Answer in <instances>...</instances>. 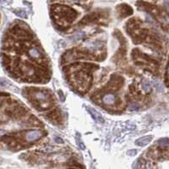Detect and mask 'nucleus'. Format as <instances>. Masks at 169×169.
<instances>
[{"instance_id":"nucleus-1","label":"nucleus","mask_w":169,"mask_h":169,"mask_svg":"<svg viewBox=\"0 0 169 169\" xmlns=\"http://www.w3.org/2000/svg\"><path fill=\"white\" fill-rule=\"evenodd\" d=\"M44 133H43V131L41 130H32V131H29L28 133H26V136H25V138H26V142L32 143L37 139H39L40 138H42L43 136H44Z\"/></svg>"},{"instance_id":"nucleus-2","label":"nucleus","mask_w":169,"mask_h":169,"mask_svg":"<svg viewBox=\"0 0 169 169\" xmlns=\"http://www.w3.org/2000/svg\"><path fill=\"white\" fill-rule=\"evenodd\" d=\"M87 110H88V111L89 112V114L92 116L93 119H94V121H96V122H99V123H104L105 122L104 117H103L102 115L100 114V112H98L95 109L89 106V107H87Z\"/></svg>"},{"instance_id":"nucleus-3","label":"nucleus","mask_w":169,"mask_h":169,"mask_svg":"<svg viewBox=\"0 0 169 169\" xmlns=\"http://www.w3.org/2000/svg\"><path fill=\"white\" fill-rule=\"evenodd\" d=\"M29 56L33 60H40L42 58V53L39 50L38 48L32 47L28 49Z\"/></svg>"},{"instance_id":"nucleus-4","label":"nucleus","mask_w":169,"mask_h":169,"mask_svg":"<svg viewBox=\"0 0 169 169\" xmlns=\"http://www.w3.org/2000/svg\"><path fill=\"white\" fill-rule=\"evenodd\" d=\"M152 138H153L152 135H147V136H145V137L139 138L138 139L135 141V145H137L138 146H145V145H147L149 143H150Z\"/></svg>"},{"instance_id":"nucleus-5","label":"nucleus","mask_w":169,"mask_h":169,"mask_svg":"<svg viewBox=\"0 0 169 169\" xmlns=\"http://www.w3.org/2000/svg\"><path fill=\"white\" fill-rule=\"evenodd\" d=\"M102 100L105 105H112L116 101V96L113 94H106L103 96Z\"/></svg>"},{"instance_id":"nucleus-6","label":"nucleus","mask_w":169,"mask_h":169,"mask_svg":"<svg viewBox=\"0 0 169 169\" xmlns=\"http://www.w3.org/2000/svg\"><path fill=\"white\" fill-rule=\"evenodd\" d=\"M34 97L35 99L39 100V101H42V100H47V95L44 92H40V91H37L34 94Z\"/></svg>"},{"instance_id":"nucleus-7","label":"nucleus","mask_w":169,"mask_h":169,"mask_svg":"<svg viewBox=\"0 0 169 169\" xmlns=\"http://www.w3.org/2000/svg\"><path fill=\"white\" fill-rule=\"evenodd\" d=\"M158 145L160 147H168L169 146V138H162L158 140Z\"/></svg>"},{"instance_id":"nucleus-8","label":"nucleus","mask_w":169,"mask_h":169,"mask_svg":"<svg viewBox=\"0 0 169 169\" xmlns=\"http://www.w3.org/2000/svg\"><path fill=\"white\" fill-rule=\"evenodd\" d=\"M84 32H77V33H75L74 35H72V37H71V39L72 40V41H77V40H80L82 39L83 37H84Z\"/></svg>"},{"instance_id":"nucleus-9","label":"nucleus","mask_w":169,"mask_h":169,"mask_svg":"<svg viewBox=\"0 0 169 169\" xmlns=\"http://www.w3.org/2000/svg\"><path fill=\"white\" fill-rule=\"evenodd\" d=\"M142 88L145 92H150L151 89V83L147 80L144 81L142 83Z\"/></svg>"},{"instance_id":"nucleus-10","label":"nucleus","mask_w":169,"mask_h":169,"mask_svg":"<svg viewBox=\"0 0 169 169\" xmlns=\"http://www.w3.org/2000/svg\"><path fill=\"white\" fill-rule=\"evenodd\" d=\"M76 140H77V143L78 146H79V148L81 149V150H84L85 149V145L84 144H83V142L82 141V138H81V136L79 133H77V137H76Z\"/></svg>"},{"instance_id":"nucleus-11","label":"nucleus","mask_w":169,"mask_h":169,"mask_svg":"<svg viewBox=\"0 0 169 169\" xmlns=\"http://www.w3.org/2000/svg\"><path fill=\"white\" fill-rule=\"evenodd\" d=\"M154 85H155V88L156 89V90H157L158 92H163V85L162 83H161L159 81H156L155 83H154Z\"/></svg>"},{"instance_id":"nucleus-12","label":"nucleus","mask_w":169,"mask_h":169,"mask_svg":"<svg viewBox=\"0 0 169 169\" xmlns=\"http://www.w3.org/2000/svg\"><path fill=\"white\" fill-rule=\"evenodd\" d=\"M128 109L130 110H132V111H133V110H138L139 109V105H138V103H131L130 105L128 106Z\"/></svg>"},{"instance_id":"nucleus-13","label":"nucleus","mask_w":169,"mask_h":169,"mask_svg":"<svg viewBox=\"0 0 169 169\" xmlns=\"http://www.w3.org/2000/svg\"><path fill=\"white\" fill-rule=\"evenodd\" d=\"M138 151L137 150H135V149H131V150H128L127 151V155L129 156H135L137 155Z\"/></svg>"},{"instance_id":"nucleus-14","label":"nucleus","mask_w":169,"mask_h":169,"mask_svg":"<svg viewBox=\"0 0 169 169\" xmlns=\"http://www.w3.org/2000/svg\"><path fill=\"white\" fill-rule=\"evenodd\" d=\"M58 94H59V96H60V101H61V102H64V101H65V98L64 94H63L62 90H59V91H58Z\"/></svg>"},{"instance_id":"nucleus-15","label":"nucleus","mask_w":169,"mask_h":169,"mask_svg":"<svg viewBox=\"0 0 169 169\" xmlns=\"http://www.w3.org/2000/svg\"><path fill=\"white\" fill-rule=\"evenodd\" d=\"M53 150H54V149H53V147H51V146H48V147H45V148H44V152L49 153V152H52Z\"/></svg>"},{"instance_id":"nucleus-16","label":"nucleus","mask_w":169,"mask_h":169,"mask_svg":"<svg viewBox=\"0 0 169 169\" xmlns=\"http://www.w3.org/2000/svg\"><path fill=\"white\" fill-rule=\"evenodd\" d=\"M54 141L56 143H59V144H60V143H64V141H63V139L61 138H60V137H55L54 138Z\"/></svg>"},{"instance_id":"nucleus-17","label":"nucleus","mask_w":169,"mask_h":169,"mask_svg":"<svg viewBox=\"0 0 169 169\" xmlns=\"http://www.w3.org/2000/svg\"><path fill=\"white\" fill-rule=\"evenodd\" d=\"M164 4H165V6L166 9L169 11V0H165V2H164Z\"/></svg>"},{"instance_id":"nucleus-18","label":"nucleus","mask_w":169,"mask_h":169,"mask_svg":"<svg viewBox=\"0 0 169 169\" xmlns=\"http://www.w3.org/2000/svg\"><path fill=\"white\" fill-rule=\"evenodd\" d=\"M167 73L169 74V66H168V68H167Z\"/></svg>"}]
</instances>
